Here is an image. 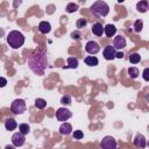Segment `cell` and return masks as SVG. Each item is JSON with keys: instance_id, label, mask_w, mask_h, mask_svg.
<instances>
[{"instance_id": "1", "label": "cell", "mask_w": 149, "mask_h": 149, "mask_svg": "<svg viewBox=\"0 0 149 149\" xmlns=\"http://www.w3.org/2000/svg\"><path fill=\"white\" fill-rule=\"evenodd\" d=\"M28 65L36 74L41 76L44 72V69L47 66V57H45V55L44 54H40V52L33 54L28 59Z\"/></svg>"}, {"instance_id": "2", "label": "cell", "mask_w": 149, "mask_h": 149, "mask_svg": "<svg viewBox=\"0 0 149 149\" xmlns=\"http://www.w3.org/2000/svg\"><path fill=\"white\" fill-rule=\"evenodd\" d=\"M7 43L9 44L10 48L13 49H19L23 45L24 43V36L22 33L17 31V30H12L9 31V34L7 35Z\"/></svg>"}, {"instance_id": "3", "label": "cell", "mask_w": 149, "mask_h": 149, "mask_svg": "<svg viewBox=\"0 0 149 149\" xmlns=\"http://www.w3.org/2000/svg\"><path fill=\"white\" fill-rule=\"evenodd\" d=\"M90 12L99 17H104L109 13V6L102 1V0H98L95 2H93V5L90 7Z\"/></svg>"}, {"instance_id": "4", "label": "cell", "mask_w": 149, "mask_h": 149, "mask_svg": "<svg viewBox=\"0 0 149 149\" xmlns=\"http://www.w3.org/2000/svg\"><path fill=\"white\" fill-rule=\"evenodd\" d=\"M26 108H27V105H26V101L23 99H15L12 105H10V111L12 113L19 115V114H22L26 112Z\"/></svg>"}, {"instance_id": "5", "label": "cell", "mask_w": 149, "mask_h": 149, "mask_svg": "<svg viewBox=\"0 0 149 149\" xmlns=\"http://www.w3.org/2000/svg\"><path fill=\"white\" fill-rule=\"evenodd\" d=\"M71 115H72L71 111L68 109V108H65V107H61V108H58V109L56 111V119H57L58 121L65 122L66 120H69V119L71 118Z\"/></svg>"}, {"instance_id": "6", "label": "cell", "mask_w": 149, "mask_h": 149, "mask_svg": "<svg viewBox=\"0 0 149 149\" xmlns=\"http://www.w3.org/2000/svg\"><path fill=\"white\" fill-rule=\"evenodd\" d=\"M101 149H116V141L113 136H105L100 142Z\"/></svg>"}, {"instance_id": "7", "label": "cell", "mask_w": 149, "mask_h": 149, "mask_svg": "<svg viewBox=\"0 0 149 149\" xmlns=\"http://www.w3.org/2000/svg\"><path fill=\"white\" fill-rule=\"evenodd\" d=\"M85 50H86V52H88L90 55L93 56V55H95V54L99 52L100 47H99V44L95 41H88L86 43V45H85Z\"/></svg>"}, {"instance_id": "8", "label": "cell", "mask_w": 149, "mask_h": 149, "mask_svg": "<svg viewBox=\"0 0 149 149\" xmlns=\"http://www.w3.org/2000/svg\"><path fill=\"white\" fill-rule=\"evenodd\" d=\"M126 44H127V42H126V38L122 36V35H118V36H115L114 37V40H113V48L116 50H121V49H123V48H126Z\"/></svg>"}, {"instance_id": "9", "label": "cell", "mask_w": 149, "mask_h": 149, "mask_svg": "<svg viewBox=\"0 0 149 149\" xmlns=\"http://www.w3.org/2000/svg\"><path fill=\"white\" fill-rule=\"evenodd\" d=\"M24 142H26V137H24L23 134H21L20 132L13 134V136H12V143H13V146L21 147V146L24 144Z\"/></svg>"}, {"instance_id": "10", "label": "cell", "mask_w": 149, "mask_h": 149, "mask_svg": "<svg viewBox=\"0 0 149 149\" xmlns=\"http://www.w3.org/2000/svg\"><path fill=\"white\" fill-rule=\"evenodd\" d=\"M115 54H116V50H115L112 45H107V47L104 49V51H102V55H104L105 59H107V61L114 59V58H115Z\"/></svg>"}, {"instance_id": "11", "label": "cell", "mask_w": 149, "mask_h": 149, "mask_svg": "<svg viewBox=\"0 0 149 149\" xmlns=\"http://www.w3.org/2000/svg\"><path fill=\"white\" fill-rule=\"evenodd\" d=\"M134 146L136 147V148H140V149H142V148H144L146 146H147V140H146V137H144V135H142V134H136V136H135V139H134Z\"/></svg>"}, {"instance_id": "12", "label": "cell", "mask_w": 149, "mask_h": 149, "mask_svg": "<svg viewBox=\"0 0 149 149\" xmlns=\"http://www.w3.org/2000/svg\"><path fill=\"white\" fill-rule=\"evenodd\" d=\"M72 132V126L69 122H63L59 127V133L62 135H70Z\"/></svg>"}, {"instance_id": "13", "label": "cell", "mask_w": 149, "mask_h": 149, "mask_svg": "<svg viewBox=\"0 0 149 149\" xmlns=\"http://www.w3.org/2000/svg\"><path fill=\"white\" fill-rule=\"evenodd\" d=\"M38 30H40V33H42V34H48V33L51 30V24H50L48 21H42V22H40V24H38Z\"/></svg>"}, {"instance_id": "14", "label": "cell", "mask_w": 149, "mask_h": 149, "mask_svg": "<svg viewBox=\"0 0 149 149\" xmlns=\"http://www.w3.org/2000/svg\"><path fill=\"white\" fill-rule=\"evenodd\" d=\"M115 33H116V28H115V26H113V24H106V26L104 27V34H105L107 37H112V36H114Z\"/></svg>"}, {"instance_id": "15", "label": "cell", "mask_w": 149, "mask_h": 149, "mask_svg": "<svg viewBox=\"0 0 149 149\" xmlns=\"http://www.w3.org/2000/svg\"><path fill=\"white\" fill-rule=\"evenodd\" d=\"M92 33L95 35V36H101L102 34H104V27H102V24L101 23H99V22H97V23H94L93 26H92Z\"/></svg>"}, {"instance_id": "16", "label": "cell", "mask_w": 149, "mask_h": 149, "mask_svg": "<svg viewBox=\"0 0 149 149\" xmlns=\"http://www.w3.org/2000/svg\"><path fill=\"white\" fill-rule=\"evenodd\" d=\"M84 62H85V64L88 65V66H95V65H98V63H99V61H98V58H97L95 56H86V57L84 58Z\"/></svg>"}, {"instance_id": "17", "label": "cell", "mask_w": 149, "mask_h": 149, "mask_svg": "<svg viewBox=\"0 0 149 149\" xmlns=\"http://www.w3.org/2000/svg\"><path fill=\"white\" fill-rule=\"evenodd\" d=\"M148 8H149V3H148V1H146V0L140 1V2H137V5H136V9H137L139 12H141V13H146V12L148 10Z\"/></svg>"}, {"instance_id": "18", "label": "cell", "mask_w": 149, "mask_h": 149, "mask_svg": "<svg viewBox=\"0 0 149 149\" xmlns=\"http://www.w3.org/2000/svg\"><path fill=\"white\" fill-rule=\"evenodd\" d=\"M17 127V122L14 119H7L5 121V128L7 130H14Z\"/></svg>"}, {"instance_id": "19", "label": "cell", "mask_w": 149, "mask_h": 149, "mask_svg": "<svg viewBox=\"0 0 149 149\" xmlns=\"http://www.w3.org/2000/svg\"><path fill=\"white\" fill-rule=\"evenodd\" d=\"M68 66L66 69H77L78 66V59L76 57H68Z\"/></svg>"}, {"instance_id": "20", "label": "cell", "mask_w": 149, "mask_h": 149, "mask_svg": "<svg viewBox=\"0 0 149 149\" xmlns=\"http://www.w3.org/2000/svg\"><path fill=\"white\" fill-rule=\"evenodd\" d=\"M128 74H129L130 78L135 79V78L140 74V71H139L137 68H135V66H130V68H128Z\"/></svg>"}, {"instance_id": "21", "label": "cell", "mask_w": 149, "mask_h": 149, "mask_svg": "<svg viewBox=\"0 0 149 149\" xmlns=\"http://www.w3.org/2000/svg\"><path fill=\"white\" fill-rule=\"evenodd\" d=\"M45 106H47V101H45L44 99H42V98H37V99L35 100V107H36V108H38V109H43V108H45Z\"/></svg>"}, {"instance_id": "22", "label": "cell", "mask_w": 149, "mask_h": 149, "mask_svg": "<svg viewBox=\"0 0 149 149\" xmlns=\"http://www.w3.org/2000/svg\"><path fill=\"white\" fill-rule=\"evenodd\" d=\"M140 61H141V56L137 52H134L129 56V62L132 64H137V63H140Z\"/></svg>"}, {"instance_id": "23", "label": "cell", "mask_w": 149, "mask_h": 149, "mask_svg": "<svg viewBox=\"0 0 149 149\" xmlns=\"http://www.w3.org/2000/svg\"><path fill=\"white\" fill-rule=\"evenodd\" d=\"M19 130H20L21 134L27 135V134L30 132V127L28 126V123H20V125H19Z\"/></svg>"}, {"instance_id": "24", "label": "cell", "mask_w": 149, "mask_h": 149, "mask_svg": "<svg viewBox=\"0 0 149 149\" xmlns=\"http://www.w3.org/2000/svg\"><path fill=\"white\" fill-rule=\"evenodd\" d=\"M77 9H78V5L74 2H69L66 5V12L68 13H74Z\"/></svg>"}, {"instance_id": "25", "label": "cell", "mask_w": 149, "mask_h": 149, "mask_svg": "<svg viewBox=\"0 0 149 149\" xmlns=\"http://www.w3.org/2000/svg\"><path fill=\"white\" fill-rule=\"evenodd\" d=\"M143 28V21L142 20H136L134 22V31L135 33H140Z\"/></svg>"}, {"instance_id": "26", "label": "cell", "mask_w": 149, "mask_h": 149, "mask_svg": "<svg viewBox=\"0 0 149 149\" xmlns=\"http://www.w3.org/2000/svg\"><path fill=\"white\" fill-rule=\"evenodd\" d=\"M61 102H62L63 105H70V104H71V97H70L69 94L63 95L62 99H61Z\"/></svg>"}, {"instance_id": "27", "label": "cell", "mask_w": 149, "mask_h": 149, "mask_svg": "<svg viewBox=\"0 0 149 149\" xmlns=\"http://www.w3.org/2000/svg\"><path fill=\"white\" fill-rule=\"evenodd\" d=\"M87 24V21L85 20V19H78L77 20V28H84L85 26Z\"/></svg>"}, {"instance_id": "28", "label": "cell", "mask_w": 149, "mask_h": 149, "mask_svg": "<svg viewBox=\"0 0 149 149\" xmlns=\"http://www.w3.org/2000/svg\"><path fill=\"white\" fill-rule=\"evenodd\" d=\"M83 137H84V134H83L81 130H74L73 132V139L74 140H80Z\"/></svg>"}, {"instance_id": "29", "label": "cell", "mask_w": 149, "mask_h": 149, "mask_svg": "<svg viewBox=\"0 0 149 149\" xmlns=\"http://www.w3.org/2000/svg\"><path fill=\"white\" fill-rule=\"evenodd\" d=\"M71 37H72V38H76V40H80L81 35H80L79 31H72V33H71Z\"/></svg>"}, {"instance_id": "30", "label": "cell", "mask_w": 149, "mask_h": 149, "mask_svg": "<svg viewBox=\"0 0 149 149\" xmlns=\"http://www.w3.org/2000/svg\"><path fill=\"white\" fill-rule=\"evenodd\" d=\"M143 79L147 80V81L149 80V69L148 68H146L144 71H143Z\"/></svg>"}, {"instance_id": "31", "label": "cell", "mask_w": 149, "mask_h": 149, "mask_svg": "<svg viewBox=\"0 0 149 149\" xmlns=\"http://www.w3.org/2000/svg\"><path fill=\"white\" fill-rule=\"evenodd\" d=\"M7 85V79L3 77H0V87H5Z\"/></svg>"}, {"instance_id": "32", "label": "cell", "mask_w": 149, "mask_h": 149, "mask_svg": "<svg viewBox=\"0 0 149 149\" xmlns=\"http://www.w3.org/2000/svg\"><path fill=\"white\" fill-rule=\"evenodd\" d=\"M122 57H123V52L120 51V52H116L115 54V58H122Z\"/></svg>"}, {"instance_id": "33", "label": "cell", "mask_w": 149, "mask_h": 149, "mask_svg": "<svg viewBox=\"0 0 149 149\" xmlns=\"http://www.w3.org/2000/svg\"><path fill=\"white\" fill-rule=\"evenodd\" d=\"M5 149H14V147H13V146H6Z\"/></svg>"}]
</instances>
